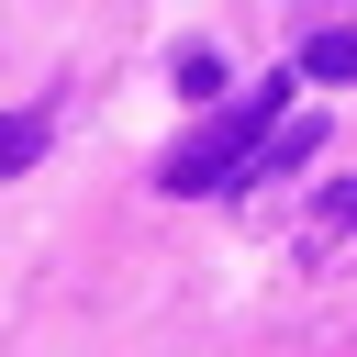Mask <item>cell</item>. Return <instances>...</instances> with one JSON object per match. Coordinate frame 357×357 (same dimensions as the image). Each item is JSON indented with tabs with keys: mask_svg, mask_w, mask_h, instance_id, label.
Returning a JSON list of instances; mask_svg holds the SVG:
<instances>
[{
	"mask_svg": "<svg viewBox=\"0 0 357 357\" xmlns=\"http://www.w3.org/2000/svg\"><path fill=\"white\" fill-rule=\"evenodd\" d=\"M279 134V89H234L190 145H167V167H156V190H178V201H212V190H234L245 178V156Z\"/></svg>",
	"mask_w": 357,
	"mask_h": 357,
	"instance_id": "cell-1",
	"label": "cell"
},
{
	"mask_svg": "<svg viewBox=\"0 0 357 357\" xmlns=\"http://www.w3.org/2000/svg\"><path fill=\"white\" fill-rule=\"evenodd\" d=\"M301 78H357V33H312L301 45Z\"/></svg>",
	"mask_w": 357,
	"mask_h": 357,
	"instance_id": "cell-2",
	"label": "cell"
},
{
	"mask_svg": "<svg viewBox=\"0 0 357 357\" xmlns=\"http://www.w3.org/2000/svg\"><path fill=\"white\" fill-rule=\"evenodd\" d=\"M178 89H190V100H223L234 78H223V56H212V45H190V56H178Z\"/></svg>",
	"mask_w": 357,
	"mask_h": 357,
	"instance_id": "cell-3",
	"label": "cell"
},
{
	"mask_svg": "<svg viewBox=\"0 0 357 357\" xmlns=\"http://www.w3.org/2000/svg\"><path fill=\"white\" fill-rule=\"evenodd\" d=\"M45 156V123L33 112H0V167H33Z\"/></svg>",
	"mask_w": 357,
	"mask_h": 357,
	"instance_id": "cell-4",
	"label": "cell"
}]
</instances>
